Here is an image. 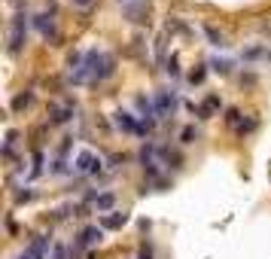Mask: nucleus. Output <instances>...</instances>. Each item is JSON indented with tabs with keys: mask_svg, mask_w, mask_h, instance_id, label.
Returning a JSON list of instances; mask_svg holds the SVG:
<instances>
[{
	"mask_svg": "<svg viewBox=\"0 0 271 259\" xmlns=\"http://www.w3.org/2000/svg\"><path fill=\"white\" fill-rule=\"evenodd\" d=\"M24 37H27V15L24 12H15L12 15V24H9V55H18L21 52Z\"/></svg>",
	"mask_w": 271,
	"mask_h": 259,
	"instance_id": "f257e3e1",
	"label": "nucleus"
},
{
	"mask_svg": "<svg viewBox=\"0 0 271 259\" xmlns=\"http://www.w3.org/2000/svg\"><path fill=\"white\" fill-rule=\"evenodd\" d=\"M153 104H156V113H159V116H174V110H177V95H174V92H156Z\"/></svg>",
	"mask_w": 271,
	"mask_h": 259,
	"instance_id": "f03ea898",
	"label": "nucleus"
},
{
	"mask_svg": "<svg viewBox=\"0 0 271 259\" xmlns=\"http://www.w3.org/2000/svg\"><path fill=\"white\" fill-rule=\"evenodd\" d=\"M79 174H88V171H101V159L92 153V150H82L79 156H76V165H73Z\"/></svg>",
	"mask_w": 271,
	"mask_h": 259,
	"instance_id": "7ed1b4c3",
	"label": "nucleus"
},
{
	"mask_svg": "<svg viewBox=\"0 0 271 259\" xmlns=\"http://www.w3.org/2000/svg\"><path fill=\"white\" fill-rule=\"evenodd\" d=\"M101 238H104V232H101L98 226H88V229H82V232H79V238H76V247H73V250H82V247L101 244Z\"/></svg>",
	"mask_w": 271,
	"mask_h": 259,
	"instance_id": "20e7f679",
	"label": "nucleus"
},
{
	"mask_svg": "<svg viewBox=\"0 0 271 259\" xmlns=\"http://www.w3.org/2000/svg\"><path fill=\"white\" fill-rule=\"evenodd\" d=\"M113 125H116L119 131H134V134H137V128H140V122H134V116L125 113V110H116V113H113Z\"/></svg>",
	"mask_w": 271,
	"mask_h": 259,
	"instance_id": "39448f33",
	"label": "nucleus"
},
{
	"mask_svg": "<svg viewBox=\"0 0 271 259\" xmlns=\"http://www.w3.org/2000/svg\"><path fill=\"white\" fill-rule=\"evenodd\" d=\"M125 223H128V214L125 211H113V214H104L101 217V226L104 229H122Z\"/></svg>",
	"mask_w": 271,
	"mask_h": 259,
	"instance_id": "423d86ee",
	"label": "nucleus"
},
{
	"mask_svg": "<svg viewBox=\"0 0 271 259\" xmlns=\"http://www.w3.org/2000/svg\"><path fill=\"white\" fill-rule=\"evenodd\" d=\"M34 24H37V27H40V31H43L46 37H52V40H55V18H52L49 12L37 15V18H34Z\"/></svg>",
	"mask_w": 271,
	"mask_h": 259,
	"instance_id": "0eeeda50",
	"label": "nucleus"
},
{
	"mask_svg": "<svg viewBox=\"0 0 271 259\" xmlns=\"http://www.w3.org/2000/svg\"><path fill=\"white\" fill-rule=\"evenodd\" d=\"M217 110H220V98H217V95H207V98H204V104L198 107V116H201V119H210Z\"/></svg>",
	"mask_w": 271,
	"mask_h": 259,
	"instance_id": "6e6552de",
	"label": "nucleus"
},
{
	"mask_svg": "<svg viewBox=\"0 0 271 259\" xmlns=\"http://www.w3.org/2000/svg\"><path fill=\"white\" fill-rule=\"evenodd\" d=\"M46 247H49V238H46V235H37L34 244L27 247V253H31L34 259H46Z\"/></svg>",
	"mask_w": 271,
	"mask_h": 259,
	"instance_id": "1a4fd4ad",
	"label": "nucleus"
},
{
	"mask_svg": "<svg viewBox=\"0 0 271 259\" xmlns=\"http://www.w3.org/2000/svg\"><path fill=\"white\" fill-rule=\"evenodd\" d=\"M31 104H34V95H31V92H21V95H15V98H12V110H15V113L27 110Z\"/></svg>",
	"mask_w": 271,
	"mask_h": 259,
	"instance_id": "9d476101",
	"label": "nucleus"
},
{
	"mask_svg": "<svg viewBox=\"0 0 271 259\" xmlns=\"http://www.w3.org/2000/svg\"><path fill=\"white\" fill-rule=\"evenodd\" d=\"M49 113H52V122H67V119L73 116V110H70V107H55V104L49 107Z\"/></svg>",
	"mask_w": 271,
	"mask_h": 259,
	"instance_id": "9b49d317",
	"label": "nucleus"
},
{
	"mask_svg": "<svg viewBox=\"0 0 271 259\" xmlns=\"http://www.w3.org/2000/svg\"><path fill=\"white\" fill-rule=\"evenodd\" d=\"M95 205H98V211H110V208L116 205V195H113V192H104V195L95 198Z\"/></svg>",
	"mask_w": 271,
	"mask_h": 259,
	"instance_id": "f8f14e48",
	"label": "nucleus"
},
{
	"mask_svg": "<svg viewBox=\"0 0 271 259\" xmlns=\"http://www.w3.org/2000/svg\"><path fill=\"white\" fill-rule=\"evenodd\" d=\"M204 76H207V70H204V64H201V67H195V70L189 73V82H192V85H201Z\"/></svg>",
	"mask_w": 271,
	"mask_h": 259,
	"instance_id": "ddd939ff",
	"label": "nucleus"
},
{
	"mask_svg": "<svg viewBox=\"0 0 271 259\" xmlns=\"http://www.w3.org/2000/svg\"><path fill=\"white\" fill-rule=\"evenodd\" d=\"M204 31H207V37H210V43H214V46H226V43H223V34H220L217 27H210V24H207Z\"/></svg>",
	"mask_w": 271,
	"mask_h": 259,
	"instance_id": "4468645a",
	"label": "nucleus"
},
{
	"mask_svg": "<svg viewBox=\"0 0 271 259\" xmlns=\"http://www.w3.org/2000/svg\"><path fill=\"white\" fill-rule=\"evenodd\" d=\"M210 67H214L217 73H229V67H232V64H229L226 58H214V61H210Z\"/></svg>",
	"mask_w": 271,
	"mask_h": 259,
	"instance_id": "2eb2a0df",
	"label": "nucleus"
},
{
	"mask_svg": "<svg viewBox=\"0 0 271 259\" xmlns=\"http://www.w3.org/2000/svg\"><path fill=\"white\" fill-rule=\"evenodd\" d=\"M195 137H198V134H195V128H192V125H186V128L180 131V140H183V143H192Z\"/></svg>",
	"mask_w": 271,
	"mask_h": 259,
	"instance_id": "dca6fc26",
	"label": "nucleus"
},
{
	"mask_svg": "<svg viewBox=\"0 0 271 259\" xmlns=\"http://www.w3.org/2000/svg\"><path fill=\"white\" fill-rule=\"evenodd\" d=\"M40 171H43V153H34V168H31V174L37 177Z\"/></svg>",
	"mask_w": 271,
	"mask_h": 259,
	"instance_id": "f3484780",
	"label": "nucleus"
},
{
	"mask_svg": "<svg viewBox=\"0 0 271 259\" xmlns=\"http://www.w3.org/2000/svg\"><path fill=\"white\" fill-rule=\"evenodd\" d=\"M226 122H229V125H238V122H241V113H238V110L232 107V110L226 113Z\"/></svg>",
	"mask_w": 271,
	"mask_h": 259,
	"instance_id": "a211bd4d",
	"label": "nucleus"
},
{
	"mask_svg": "<svg viewBox=\"0 0 271 259\" xmlns=\"http://www.w3.org/2000/svg\"><path fill=\"white\" fill-rule=\"evenodd\" d=\"M168 73H171V76L180 73V67H177V55H171V61H168Z\"/></svg>",
	"mask_w": 271,
	"mask_h": 259,
	"instance_id": "6ab92c4d",
	"label": "nucleus"
},
{
	"mask_svg": "<svg viewBox=\"0 0 271 259\" xmlns=\"http://www.w3.org/2000/svg\"><path fill=\"white\" fill-rule=\"evenodd\" d=\"M52 259H67V247L64 244H55V256Z\"/></svg>",
	"mask_w": 271,
	"mask_h": 259,
	"instance_id": "aec40b11",
	"label": "nucleus"
},
{
	"mask_svg": "<svg viewBox=\"0 0 271 259\" xmlns=\"http://www.w3.org/2000/svg\"><path fill=\"white\" fill-rule=\"evenodd\" d=\"M140 259H153V250L149 247H140Z\"/></svg>",
	"mask_w": 271,
	"mask_h": 259,
	"instance_id": "412c9836",
	"label": "nucleus"
},
{
	"mask_svg": "<svg viewBox=\"0 0 271 259\" xmlns=\"http://www.w3.org/2000/svg\"><path fill=\"white\" fill-rule=\"evenodd\" d=\"M73 3H76V6H82V9H85V6H92V0H73Z\"/></svg>",
	"mask_w": 271,
	"mask_h": 259,
	"instance_id": "4be33fe9",
	"label": "nucleus"
},
{
	"mask_svg": "<svg viewBox=\"0 0 271 259\" xmlns=\"http://www.w3.org/2000/svg\"><path fill=\"white\" fill-rule=\"evenodd\" d=\"M21 259H34V256H31V253H27V250H24V253H21Z\"/></svg>",
	"mask_w": 271,
	"mask_h": 259,
	"instance_id": "5701e85b",
	"label": "nucleus"
}]
</instances>
